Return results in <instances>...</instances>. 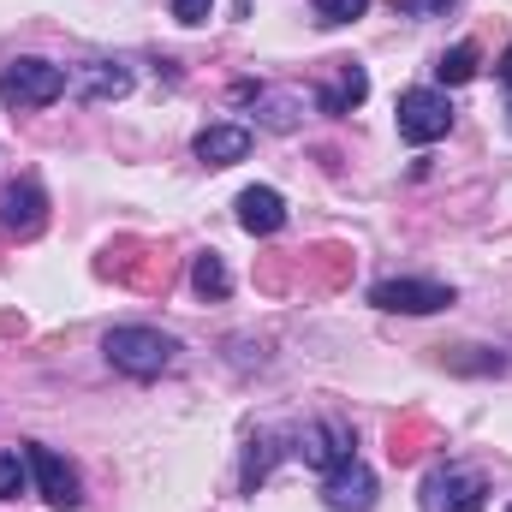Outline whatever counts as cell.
<instances>
[{
  "mask_svg": "<svg viewBox=\"0 0 512 512\" xmlns=\"http://www.w3.org/2000/svg\"><path fill=\"white\" fill-rule=\"evenodd\" d=\"M102 352H108V364H114L120 376H137V382H149V376L173 370V358H179V346H173V340H167L161 328H143V322L108 328Z\"/></svg>",
  "mask_w": 512,
  "mask_h": 512,
  "instance_id": "6da1fadb",
  "label": "cell"
},
{
  "mask_svg": "<svg viewBox=\"0 0 512 512\" xmlns=\"http://www.w3.org/2000/svg\"><path fill=\"white\" fill-rule=\"evenodd\" d=\"M417 507L423 512H483L489 507V483L465 465H435L417 489Z\"/></svg>",
  "mask_w": 512,
  "mask_h": 512,
  "instance_id": "7a4b0ae2",
  "label": "cell"
},
{
  "mask_svg": "<svg viewBox=\"0 0 512 512\" xmlns=\"http://www.w3.org/2000/svg\"><path fill=\"white\" fill-rule=\"evenodd\" d=\"M66 96V66H48V60H12L0 72V102L6 108H48Z\"/></svg>",
  "mask_w": 512,
  "mask_h": 512,
  "instance_id": "3957f363",
  "label": "cell"
},
{
  "mask_svg": "<svg viewBox=\"0 0 512 512\" xmlns=\"http://www.w3.org/2000/svg\"><path fill=\"white\" fill-rule=\"evenodd\" d=\"M370 304H376V310H393V316H435V310L453 304V286H441V280H417V274H399V280L370 286Z\"/></svg>",
  "mask_w": 512,
  "mask_h": 512,
  "instance_id": "277c9868",
  "label": "cell"
},
{
  "mask_svg": "<svg viewBox=\"0 0 512 512\" xmlns=\"http://www.w3.org/2000/svg\"><path fill=\"white\" fill-rule=\"evenodd\" d=\"M447 131H453V102H447L441 90H423V84H417V90L399 96V137H405V143L423 149V143H435V137H447Z\"/></svg>",
  "mask_w": 512,
  "mask_h": 512,
  "instance_id": "5b68a950",
  "label": "cell"
},
{
  "mask_svg": "<svg viewBox=\"0 0 512 512\" xmlns=\"http://www.w3.org/2000/svg\"><path fill=\"white\" fill-rule=\"evenodd\" d=\"M292 453L310 465V471H334V465H346L352 459V429L340 423V417H316V423H304L298 435H292Z\"/></svg>",
  "mask_w": 512,
  "mask_h": 512,
  "instance_id": "8992f818",
  "label": "cell"
},
{
  "mask_svg": "<svg viewBox=\"0 0 512 512\" xmlns=\"http://www.w3.org/2000/svg\"><path fill=\"white\" fill-rule=\"evenodd\" d=\"M24 465H30V477H36V489H42V501L60 512L84 507V489H78V471L54 453V447H42V441H30L24 447Z\"/></svg>",
  "mask_w": 512,
  "mask_h": 512,
  "instance_id": "52a82bcc",
  "label": "cell"
},
{
  "mask_svg": "<svg viewBox=\"0 0 512 512\" xmlns=\"http://www.w3.org/2000/svg\"><path fill=\"white\" fill-rule=\"evenodd\" d=\"M48 227V197L36 179H6L0 185V233L12 239H36Z\"/></svg>",
  "mask_w": 512,
  "mask_h": 512,
  "instance_id": "ba28073f",
  "label": "cell"
},
{
  "mask_svg": "<svg viewBox=\"0 0 512 512\" xmlns=\"http://www.w3.org/2000/svg\"><path fill=\"white\" fill-rule=\"evenodd\" d=\"M322 501L334 512H370L376 507V471L352 453L346 465H334V471L322 477Z\"/></svg>",
  "mask_w": 512,
  "mask_h": 512,
  "instance_id": "9c48e42d",
  "label": "cell"
},
{
  "mask_svg": "<svg viewBox=\"0 0 512 512\" xmlns=\"http://www.w3.org/2000/svg\"><path fill=\"white\" fill-rule=\"evenodd\" d=\"M364 96H370V72H364L358 60H340V66H334V84H322V90H316V108L340 120V114L364 108Z\"/></svg>",
  "mask_w": 512,
  "mask_h": 512,
  "instance_id": "30bf717a",
  "label": "cell"
},
{
  "mask_svg": "<svg viewBox=\"0 0 512 512\" xmlns=\"http://www.w3.org/2000/svg\"><path fill=\"white\" fill-rule=\"evenodd\" d=\"M239 227H245L251 239L280 233V227H286V197H280L274 185H251V191H239Z\"/></svg>",
  "mask_w": 512,
  "mask_h": 512,
  "instance_id": "8fae6325",
  "label": "cell"
},
{
  "mask_svg": "<svg viewBox=\"0 0 512 512\" xmlns=\"http://www.w3.org/2000/svg\"><path fill=\"white\" fill-rule=\"evenodd\" d=\"M245 155H251V131L245 126L197 131V161H209V167H233V161H245Z\"/></svg>",
  "mask_w": 512,
  "mask_h": 512,
  "instance_id": "7c38bea8",
  "label": "cell"
},
{
  "mask_svg": "<svg viewBox=\"0 0 512 512\" xmlns=\"http://www.w3.org/2000/svg\"><path fill=\"white\" fill-rule=\"evenodd\" d=\"M126 90H131V72L114 66V60H96V66H84V78H78V96H84V102H120Z\"/></svg>",
  "mask_w": 512,
  "mask_h": 512,
  "instance_id": "4fadbf2b",
  "label": "cell"
},
{
  "mask_svg": "<svg viewBox=\"0 0 512 512\" xmlns=\"http://www.w3.org/2000/svg\"><path fill=\"white\" fill-rule=\"evenodd\" d=\"M191 286H197L203 298H227V292H233V274H227L221 251H203L197 262H191Z\"/></svg>",
  "mask_w": 512,
  "mask_h": 512,
  "instance_id": "5bb4252c",
  "label": "cell"
},
{
  "mask_svg": "<svg viewBox=\"0 0 512 512\" xmlns=\"http://www.w3.org/2000/svg\"><path fill=\"white\" fill-rule=\"evenodd\" d=\"M435 72H441V84H471V78H477V48H471V42H459V48H447Z\"/></svg>",
  "mask_w": 512,
  "mask_h": 512,
  "instance_id": "9a60e30c",
  "label": "cell"
},
{
  "mask_svg": "<svg viewBox=\"0 0 512 512\" xmlns=\"http://www.w3.org/2000/svg\"><path fill=\"white\" fill-rule=\"evenodd\" d=\"M24 483H30L24 453H0V501H18V495H24Z\"/></svg>",
  "mask_w": 512,
  "mask_h": 512,
  "instance_id": "2e32d148",
  "label": "cell"
},
{
  "mask_svg": "<svg viewBox=\"0 0 512 512\" xmlns=\"http://www.w3.org/2000/svg\"><path fill=\"white\" fill-rule=\"evenodd\" d=\"M262 126L268 131H292L298 126V102H292V96H268V102H262Z\"/></svg>",
  "mask_w": 512,
  "mask_h": 512,
  "instance_id": "e0dca14e",
  "label": "cell"
},
{
  "mask_svg": "<svg viewBox=\"0 0 512 512\" xmlns=\"http://www.w3.org/2000/svg\"><path fill=\"white\" fill-rule=\"evenodd\" d=\"M364 12H370V0H316V18L322 24H352Z\"/></svg>",
  "mask_w": 512,
  "mask_h": 512,
  "instance_id": "ac0fdd59",
  "label": "cell"
},
{
  "mask_svg": "<svg viewBox=\"0 0 512 512\" xmlns=\"http://www.w3.org/2000/svg\"><path fill=\"white\" fill-rule=\"evenodd\" d=\"M268 465H274V435H256L251 441V465H245V483H262Z\"/></svg>",
  "mask_w": 512,
  "mask_h": 512,
  "instance_id": "d6986e66",
  "label": "cell"
},
{
  "mask_svg": "<svg viewBox=\"0 0 512 512\" xmlns=\"http://www.w3.org/2000/svg\"><path fill=\"white\" fill-rule=\"evenodd\" d=\"M209 12H215V0H173L179 24H209Z\"/></svg>",
  "mask_w": 512,
  "mask_h": 512,
  "instance_id": "ffe728a7",
  "label": "cell"
},
{
  "mask_svg": "<svg viewBox=\"0 0 512 512\" xmlns=\"http://www.w3.org/2000/svg\"><path fill=\"white\" fill-rule=\"evenodd\" d=\"M393 6H399V12H411V18H441L453 0H393Z\"/></svg>",
  "mask_w": 512,
  "mask_h": 512,
  "instance_id": "44dd1931",
  "label": "cell"
},
{
  "mask_svg": "<svg viewBox=\"0 0 512 512\" xmlns=\"http://www.w3.org/2000/svg\"><path fill=\"white\" fill-rule=\"evenodd\" d=\"M501 84H507V90H512V48H507V54H501Z\"/></svg>",
  "mask_w": 512,
  "mask_h": 512,
  "instance_id": "7402d4cb",
  "label": "cell"
},
{
  "mask_svg": "<svg viewBox=\"0 0 512 512\" xmlns=\"http://www.w3.org/2000/svg\"><path fill=\"white\" fill-rule=\"evenodd\" d=\"M507 512H512V507H507Z\"/></svg>",
  "mask_w": 512,
  "mask_h": 512,
  "instance_id": "603a6c76",
  "label": "cell"
}]
</instances>
